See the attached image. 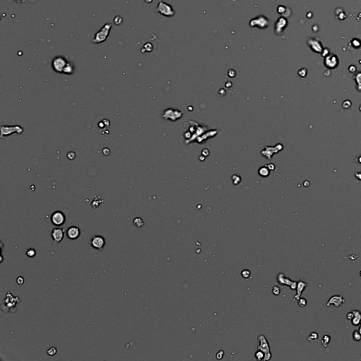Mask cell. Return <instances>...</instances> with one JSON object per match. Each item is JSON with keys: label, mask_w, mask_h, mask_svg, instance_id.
I'll return each instance as SVG.
<instances>
[{"label": "cell", "mask_w": 361, "mask_h": 361, "mask_svg": "<svg viewBox=\"0 0 361 361\" xmlns=\"http://www.w3.org/2000/svg\"><path fill=\"white\" fill-rule=\"evenodd\" d=\"M67 62H68L66 61V59L64 57L57 56V57L54 58L52 62V67L53 70L55 72L61 74V73H63L64 68L66 66Z\"/></svg>", "instance_id": "cell-3"}, {"label": "cell", "mask_w": 361, "mask_h": 361, "mask_svg": "<svg viewBox=\"0 0 361 361\" xmlns=\"http://www.w3.org/2000/svg\"><path fill=\"white\" fill-rule=\"evenodd\" d=\"M35 255H36V251H35V250L34 249V248H29V249L27 250L26 255L28 256V258H33V257L35 256Z\"/></svg>", "instance_id": "cell-15"}, {"label": "cell", "mask_w": 361, "mask_h": 361, "mask_svg": "<svg viewBox=\"0 0 361 361\" xmlns=\"http://www.w3.org/2000/svg\"><path fill=\"white\" fill-rule=\"evenodd\" d=\"M353 339L355 340V341H360V340H361V334H360V333L358 331L356 330L353 332Z\"/></svg>", "instance_id": "cell-17"}, {"label": "cell", "mask_w": 361, "mask_h": 361, "mask_svg": "<svg viewBox=\"0 0 361 361\" xmlns=\"http://www.w3.org/2000/svg\"><path fill=\"white\" fill-rule=\"evenodd\" d=\"M306 283H305L304 281H300L299 283L298 284V288H297V294H296V296H295V298L296 300H299L300 299V296L301 295V293L302 292V291L306 289Z\"/></svg>", "instance_id": "cell-11"}, {"label": "cell", "mask_w": 361, "mask_h": 361, "mask_svg": "<svg viewBox=\"0 0 361 361\" xmlns=\"http://www.w3.org/2000/svg\"><path fill=\"white\" fill-rule=\"evenodd\" d=\"M64 236V229L59 228V227H56L51 231V237L52 238L53 241L56 245L59 244L63 240Z\"/></svg>", "instance_id": "cell-6"}, {"label": "cell", "mask_w": 361, "mask_h": 361, "mask_svg": "<svg viewBox=\"0 0 361 361\" xmlns=\"http://www.w3.org/2000/svg\"><path fill=\"white\" fill-rule=\"evenodd\" d=\"M353 314H354V318L351 320L352 324L355 325V326H357V325H358L360 323L361 313L360 311H358V310H353Z\"/></svg>", "instance_id": "cell-12"}, {"label": "cell", "mask_w": 361, "mask_h": 361, "mask_svg": "<svg viewBox=\"0 0 361 361\" xmlns=\"http://www.w3.org/2000/svg\"><path fill=\"white\" fill-rule=\"evenodd\" d=\"M112 24L111 23H106L95 34L93 39V43L97 45L99 44L103 43L104 42L107 40V39L109 37L110 31L112 30Z\"/></svg>", "instance_id": "cell-1"}, {"label": "cell", "mask_w": 361, "mask_h": 361, "mask_svg": "<svg viewBox=\"0 0 361 361\" xmlns=\"http://www.w3.org/2000/svg\"><path fill=\"white\" fill-rule=\"evenodd\" d=\"M16 282H17L18 284L22 285L24 282V279L22 277H18L17 279H16Z\"/></svg>", "instance_id": "cell-20"}, {"label": "cell", "mask_w": 361, "mask_h": 361, "mask_svg": "<svg viewBox=\"0 0 361 361\" xmlns=\"http://www.w3.org/2000/svg\"><path fill=\"white\" fill-rule=\"evenodd\" d=\"M360 324H361V320H360Z\"/></svg>", "instance_id": "cell-23"}, {"label": "cell", "mask_w": 361, "mask_h": 361, "mask_svg": "<svg viewBox=\"0 0 361 361\" xmlns=\"http://www.w3.org/2000/svg\"><path fill=\"white\" fill-rule=\"evenodd\" d=\"M81 236V229L76 226H71L66 230V236L70 240L78 239Z\"/></svg>", "instance_id": "cell-8"}, {"label": "cell", "mask_w": 361, "mask_h": 361, "mask_svg": "<svg viewBox=\"0 0 361 361\" xmlns=\"http://www.w3.org/2000/svg\"><path fill=\"white\" fill-rule=\"evenodd\" d=\"M358 331H359V332L360 333V334H361V326H360V328H359V329H358Z\"/></svg>", "instance_id": "cell-22"}, {"label": "cell", "mask_w": 361, "mask_h": 361, "mask_svg": "<svg viewBox=\"0 0 361 361\" xmlns=\"http://www.w3.org/2000/svg\"><path fill=\"white\" fill-rule=\"evenodd\" d=\"M330 340H331V337H329V335L325 334L324 337H323L322 339V344L324 346H327L329 345V342H330Z\"/></svg>", "instance_id": "cell-14"}, {"label": "cell", "mask_w": 361, "mask_h": 361, "mask_svg": "<svg viewBox=\"0 0 361 361\" xmlns=\"http://www.w3.org/2000/svg\"><path fill=\"white\" fill-rule=\"evenodd\" d=\"M299 301H298V305H299V306L302 307V308H303L306 306L307 304V300L305 299V298H300Z\"/></svg>", "instance_id": "cell-18"}, {"label": "cell", "mask_w": 361, "mask_h": 361, "mask_svg": "<svg viewBox=\"0 0 361 361\" xmlns=\"http://www.w3.org/2000/svg\"><path fill=\"white\" fill-rule=\"evenodd\" d=\"M57 349L55 347H51L47 350V353L49 356H54L55 354H57Z\"/></svg>", "instance_id": "cell-16"}, {"label": "cell", "mask_w": 361, "mask_h": 361, "mask_svg": "<svg viewBox=\"0 0 361 361\" xmlns=\"http://www.w3.org/2000/svg\"><path fill=\"white\" fill-rule=\"evenodd\" d=\"M318 339V334L315 332H312L311 334L309 336L308 340H317Z\"/></svg>", "instance_id": "cell-19"}, {"label": "cell", "mask_w": 361, "mask_h": 361, "mask_svg": "<svg viewBox=\"0 0 361 361\" xmlns=\"http://www.w3.org/2000/svg\"><path fill=\"white\" fill-rule=\"evenodd\" d=\"M347 319L349 320H352L354 318V314H353V312H348L347 314Z\"/></svg>", "instance_id": "cell-21"}, {"label": "cell", "mask_w": 361, "mask_h": 361, "mask_svg": "<svg viewBox=\"0 0 361 361\" xmlns=\"http://www.w3.org/2000/svg\"><path fill=\"white\" fill-rule=\"evenodd\" d=\"M88 244L94 249L102 252L106 245V239L102 236L93 235L90 238Z\"/></svg>", "instance_id": "cell-2"}, {"label": "cell", "mask_w": 361, "mask_h": 361, "mask_svg": "<svg viewBox=\"0 0 361 361\" xmlns=\"http://www.w3.org/2000/svg\"><path fill=\"white\" fill-rule=\"evenodd\" d=\"M344 302H345V300H344V297L341 295L334 296L329 300L328 302L327 303V306L329 307L331 305H333L336 308H338V307H339L342 303H344Z\"/></svg>", "instance_id": "cell-9"}, {"label": "cell", "mask_w": 361, "mask_h": 361, "mask_svg": "<svg viewBox=\"0 0 361 361\" xmlns=\"http://www.w3.org/2000/svg\"><path fill=\"white\" fill-rule=\"evenodd\" d=\"M74 72V66L71 62H68L65 67L64 68L63 73L66 75H71Z\"/></svg>", "instance_id": "cell-10"}, {"label": "cell", "mask_w": 361, "mask_h": 361, "mask_svg": "<svg viewBox=\"0 0 361 361\" xmlns=\"http://www.w3.org/2000/svg\"><path fill=\"white\" fill-rule=\"evenodd\" d=\"M50 220L54 226L59 227L64 225L66 222V216L63 212L57 210L52 214Z\"/></svg>", "instance_id": "cell-4"}, {"label": "cell", "mask_w": 361, "mask_h": 361, "mask_svg": "<svg viewBox=\"0 0 361 361\" xmlns=\"http://www.w3.org/2000/svg\"><path fill=\"white\" fill-rule=\"evenodd\" d=\"M133 224H134V226L138 227V228H141V227H143L144 226V222H143V219L141 217L135 218L134 220H133Z\"/></svg>", "instance_id": "cell-13"}, {"label": "cell", "mask_w": 361, "mask_h": 361, "mask_svg": "<svg viewBox=\"0 0 361 361\" xmlns=\"http://www.w3.org/2000/svg\"><path fill=\"white\" fill-rule=\"evenodd\" d=\"M24 130L20 126H2L1 128V137L3 138L4 136H8V135L12 134L14 132L18 133V134H21Z\"/></svg>", "instance_id": "cell-5"}, {"label": "cell", "mask_w": 361, "mask_h": 361, "mask_svg": "<svg viewBox=\"0 0 361 361\" xmlns=\"http://www.w3.org/2000/svg\"><path fill=\"white\" fill-rule=\"evenodd\" d=\"M156 11L159 12L162 15L169 16L172 15V11H173V10L168 5H166V3L163 2L160 0L157 8H156Z\"/></svg>", "instance_id": "cell-7"}]
</instances>
